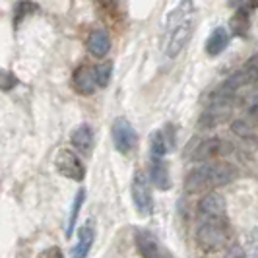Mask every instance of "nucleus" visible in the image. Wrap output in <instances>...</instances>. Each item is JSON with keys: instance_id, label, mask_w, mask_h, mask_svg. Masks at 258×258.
<instances>
[{"instance_id": "f257e3e1", "label": "nucleus", "mask_w": 258, "mask_h": 258, "mask_svg": "<svg viewBox=\"0 0 258 258\" xmlns=\"http://www.w3.org/2000/svg\"><path fill=\"white\" fill-rule=\"evenodd\" d=\"M194 4L192 0H181L179 6L167 16L165 35H163V51L169 58H175L186 47L194 33Z\"/></svg>"}, {"instance_id": "f03ea898", "label": "nucleus", "mask_w": 258, "mask_h": 258, "mask_svg": "<svg viewBox=\"0 0 258 258\" xmlns=\"http://www.w3.org/2000/svg\"><path fill=\"white\" fill-rule=\"evenodd\" d=\"M235 179H237V167H233L231 163H223V161L204 163L186 175L184 190L188 194H198L210 188L225 186Z\"/></svg>"}, {"instance_id": "7ed1b4c3", "label": "nucleus", "mask_w": 258, "mask_h": 258, "mask_svg": "<svg viewBox=\"0 0 258 258\" xmlns=\"http://www.w3.org/2000/svg\"><path fill=\"white\" fill-rule=\"evenodd\" d=\"M231 237L227 218H202L196 229V243L204 252H216L227 246Z\"/></svg>"}, {"instance_id": "20e7f679", "label": "nucleus", "mask_w": 258, "mask_h": 258, "mask_svg": "<svg viewBox=\"0 0 258 258\" xmlns=\"http://www.w3.org/2000/svg\"><path fill=\"white\" fill-rule=\"evenodd\" d=\"M132 202L140 216H150L154 212L152 184L144 171H136L132 177Z\"/></svg>"}, {"instance_id": "39448f33", "label": "nucleus", "mask_w": 258, "mask_h": 258, "mask_svg": "<svg viewBox=\"0 0 258 258\" xmlns=\"http://www.w3.org/2000/svg\"><path fill=\"white\" fill-rule=\"evenodd\" d=\"M54 169H56V173H60L62 177L70 179V181L82 182L84 177H86V165L68 148H60L56 152V155H54Z\"/></svg>"}, {"instance_id": "423d86ee", "label": "nucleus", "mask_w": 258, "mask_h": 258, "mask_svg": "<svg viewBox=\"0 0 258 258\" xmlns=\"http://www.w3.org/2000/svg\"><path fill=\"white\" fill-rule=\"evenodd\" d=\"M111 138H113L116 152L122 155H128L138 146V134H136V130L122 116H118L115 122H113V126H111Z\"/></svg>"}, {"instance_id": "0eeeda50", "label": "nucleus", "mask_w": 258, "mask_h": 258, "mask_svg": "<svg viewBox=\"0 0 258 258\" xmlns=\"http://www.w3.org/2000/svg\"><path fill=\"white\" fill-rule=\"evenodd\" d=\"M134 243L138 252L144 258H157V256H167V252L163 250L161 243L157 241L154 233L150 229H136L134 231Z\"/></svg>"}, {"instance_id": "6e6552de", "label": "nucleus", "mask_w": 258, "mask_h": 258, "mask_svg": "<svg viewBox=\"0 0 258 258\" xmlns=\"http://www.w3.org/2000/svg\"><path fill=\"white\" fill-rule=\"evenodd\" d=\"M74 88L76 91H80L82 95H91L95 93V90L99 88V80H97V66L82 64L74 70Z\"/></svg>"}, {"instance_id": "1a4fd4ad", "label": "nucleus", "mask_w": 258, "mask_h": 258, "mask_svg": "<svg viewBox=\"0 0 258 258\" xmlns=\"http://www.w3.org/2000/svg\"><path fill=\"white\" fill-rule=\"evenodd\" d=\"M198 218H227V206L223 196L218 192H208L200 202H198Z\"/></svg>"}, {"instance_id": "9d476101", "label": "nucleus", "mask_w": 258, "mask_h": 258, "mask_svg": "<svg viewBox=\"0 0 258 258\" xmlns=\"http://www.w3.org/2000/svg\"><path fill=\"white\" fill-rule=\"evenodd\" d=\"M86 49L95 58L107 56V52L111 51V37H109V33L105 29H93L90 35H88Z\"/></svg>"}, {"instance_id": "9b49d317", "label": "nucleus", "mask_w": 258, "mask_h": 258, "mask_svg": "<svg viewBox=\"0 0 258 258\" xmlns=\"http://www.w3.org/2000/svg\"><path fill=\"white\" fill-rule=\"evenodd\" d=\"M70 142H72V148L76 150L78 154L82 155H91V150H93V130H91L90 124H80L72 130L70 134Z\"/></svg>"}, {"instance_id": "f8f14e48", "label": "nucleus", "mask_w": 258, "mask_h": 258, "mask_svg": "<svg viewBox=\"0 0 258 258\" xmlns=\"http://www.w3.org/2000/svg\"><path fill=\"white\" fill-rule=\"evenodd\" d=\"M223 150H225V144H223L221 138H206V140H202L194 148L190 157L194 161H208V159H212L216 155L223 154Z\"/></svg>"}, {"instance_id": "ddd939ff", "label": "nucleus", "mask_w": 258, "mask_h": 258, "mask_svg": "<svg viewBox=\"0 0 258 258\" xmlns=\"http://www.w3.org/2000/svg\"><path fill=\"white\" fill-rule=\"evenodd\" d=\"M93 241H95V229H93V223H91V221H86V223L78 229V243H76V246L72 248V256L86 258L88 254H90Z\"/></svg>"}, {"instance_id": "4468645a", "label": "nucleus", "mask_w": 258, "mask_h": 258, "mask_svg": "<svg viewBox=\"0 0 258 258\" xmlns=\"http://www.w3.org/2000/svg\"><path fill=\"white\" fill-rule=\"evenodd\" d=\"M227 45H229V31L220 26L216 27L210 33V37L206 39V52L210 56H218L227 49Z\"/></svg>"}, {"instance_id": "2eb2a0df", "label": "nucleus", "mask_w": 258, "mask_h": 258, "mask_svg": "<svg viewBox=\"0 0 258 258\" xmlns=\"http://www.w3.org/2000/svg\"><path fill=\"white\" fill-rule=\"evenodd\" d=\"M150 179H152L155 188H159V190H169V188H171L169 169H167V163H165L163 159H152V165H150Z\"/></svg>"}, {"instance_id": "dca6fc26", "label": "nucleus", "mask_w": 258, "mask_h": 258, "mask_svg": "<svg viewBox=\"0 0 258 258\" xmlns=\"http://www.w3.org/2000/svg\"><path fill=\"white\" fill-rule=\"evenodd\" d=\"M169 150H171V146H169L165 132L163 130H155L154 134L150 136V154H152V159H163Z\"/></svg>"}, {"instance_id": "f3484780", "label": "nucleus", "mask_w": 258, "mask_h": 258, "mask_svg": "<svg viewBox=\"0 0 258 258\" xmlns=\"http://www.w3.org/2000/svg\"><path fill=\"white\" fill-rule=\"evenodd\" d=\"M248 10H235L233 14L231 22H229V27H231V33L233 35H239V37H243L246 35V31H248V26H250V20H248Z\"/></svg>"}, {"instance_id": "a211bd4d", "label": "nucleus", "mask_w": 258, "mask_h": 258, "mask_svg": "<svg viewBox=\"0 0 258 258\" xmlns=\"http://www.w3.org/2000/svg\"><path fill=\"white\" fill-rule=\"evenodd\" d=\"M86 202V190L80 188L74 196V202H72V208H70V216H68V231H66V237H72V233L76 229V220L80 216V210Z\"/></svg>"}, {"instance_id": "6ab92c4d", "label": "nucleus", "mask_w": 258, "mask_h": 258, "mask_svg": "<svg viewBox=\"0 0 258 258\" xmlns=\"http://www.w3.org/2000/svg\"><path fill=\"white\" fill-rule=\"evenodd\" d=\"M37 4L35 2H31V0H20V2H16V6H14V26L18 27L22 24V20L27 18L29 14L37 12Z\"/></svg>"}, {"instance_id": "aec40b11", "label": "nucleus", "mask_w": 258, "mask_h": 258, "mask_svg": "<svg viewBox=\"0 0 258 258\" xmlns=\"http://www.w3.org/2000/svg\"><path fill=\"white\" fill-rule=\"evenodd\" d=\"M113 76V62H103L97 66V80H99V88H107Z\"/></svg>"}, {"instance_id": "412c9836", "label": "nucleus", "mask_w": 258, "mask_h": 258, "mask_svg": "<svg viewBox=\"0 0 258 258\" xmlns=\"http://www.w3.org/2000/svg\"><path fill=\"white\" fill-rule=\"evenodd\" d=\"M18 86V78L14 72H8V70H2V76H0V88L2 91H10Z\"/></svg>"}, {"instance_id": "4be33fe9", "label": "nucleus", "mask_w": 258, "mask_h": 258, "mask_svg": "<svg viewBox=\"0 0 258 258\" xmlns=\"http://www.w3.org/2000/svg\"><path fill=\"white\" fill-rule=\"evenodd\" d=\"M229 6L235 8V10H248V12H252V10H256L258 8V0H229Z\"/></svg>"}, {"instance_id": "5701e85b", "label": "nucleus", "mask_w": 258, "mask_h": 258, "mask_svg": "<svg viewBox=\"0 0 258 258\" xmlns=\"http://www.w3.org/2000/svg\"><path fill=\"white\" fill-rule=\"evenodd\" d=\"M41 256H56V258H60L62 256V252H60V248H58V246H51V248H49V250H43V252H41Z\"/></svg>"}, {"instance_id": "b1692460", "label": "nucleus", "mask_w": 258, "mask_h": 258, "mask_svg": "<svg viewBox=\"0 0 258 258\" xmlns=\"http://www.w3.org/2000/svg\"><path fill=\"white\" fill-rule=\"evenodd\" d=\"M250 115L258 118V101H254V103L250 105Z\"/></svg>"}, {"instance_id": "393cba45", "label": "nucleus", "mask_w": 258, "mask_h": 258, "mask_svg": "<svg viewBox=\"0 0 258 258\" xmlns=\"http://www.w3.org/2000/svg\"><path fill=\"white\" fill-rule=\"evenodd\" d=\"M95 2H97V4H101V6H109L113 0H95Z\"/></svg>"}]
</instances>
